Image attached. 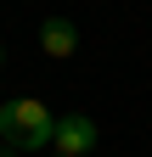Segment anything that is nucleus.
<instances>
[{"instance_id": "nucleus-1", "label": "nucleus", "mask_w": 152, "mask_h": 157, "mask_svg": "<svg viewBox=\"0 0 152 157\" xmlns=\"http://www.w3.org/2000/svg\"><path fill=\"white\" fill-rule=\"evenodd\" d=\"M51 129H56V118H51L45 101H34V95L0 107V140L11 151H51Z\"/></svg>"}, {"instance_id": "nucleus-2", "label": "nucleus", "mask_w": 152, "mask_h": 157, "mask_svg": "<svg viewBox=\"0 0 152 157\" xmlns=\"http://www.w3.org/2000/svg\"><path fill=\"white\" fill-rule=\"evenodd\" d=\"M51 151H56V157H90V151H96V124H90L85 112L56 118V129H51Z\"/></svg>"}, {"instance_id": "nucleus-3", "label": "nucleus", "mask_w": 152, "mask_h": 157, "mask_svg": "<svg viewBox=\"0 0 152 157\" xmlns=\"http://www.w3.org/2000/svg\"><path fill=\"white\" fill-rule=\"evenodd\" d=\"M40 51L56 56V62L73 56V51H79V28H73L68 17H45V23H40Z\"/></svg>"}, {"instance_id": "nucleus-4", "label": "nucleus", "mask_w": 152, "mask_h": 157, "mask_svg": "<svg viewBox=\"0 0 152 157\" xmlns=\"http://www.w3.org/2000/svg\"><path fill=\"white\" fill-rule=\"evenodd\" d=\"M0 157H17V151H11V146H6V140H0Z\"/></svg>"}, {"instance_id": "nucleus-5", "label": "nucleus", "mask_w": 152, "mask_h": 157, "mask_svg": "<svg viewBox=\"0 0 152 157\" xmlns=\"http://www.w3.org/2000/svg\"><path fill=\"white\" fill-rule=\"evenodd\" d=\"M0 67H6V51H0Z\"/></svg>"}, {"instance_id": "nucleus-6", "label": "nucleus", "mask_w": 152, "mask_h": 157, "mask_svg": "<svg viewBox=\"0 0 152 157\" xmlns=\"http://www.w3.org/2000/svg\"><path fill=\"white\" fill-rule=\"evenodd\" d=\"M51 157H56V151H51Z\"/></svg>"}]
</instances>
